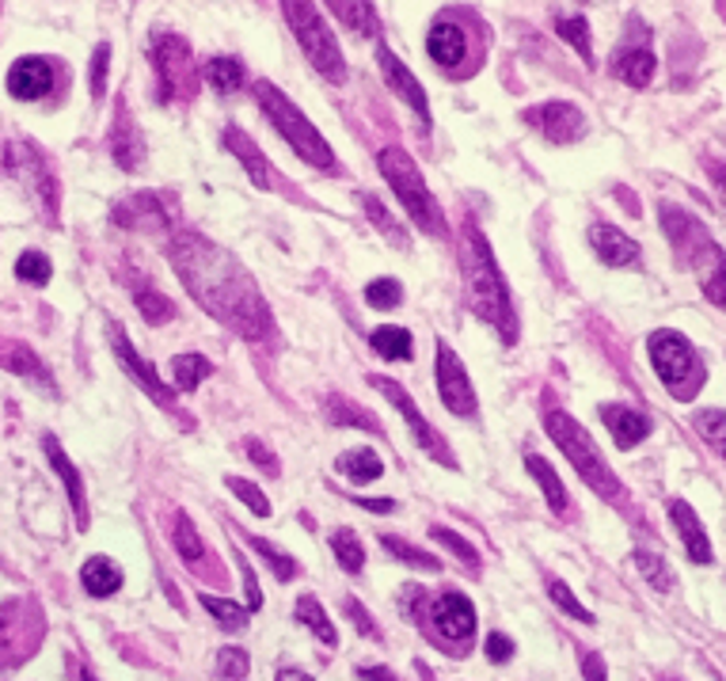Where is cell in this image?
<instances>
[{"label":"cell","mask_w":726,"mask_h":681,"mask_svg":"<svg viewBox=\"0 0 726 681\" xmlns=\"http://www.w3.org/2000/svg\"><path fill=\"white\" fill-rule=\"evenodd\" d=\"M171 263H175L179 279L186 282L194 302L206 313H214L222 324H228L236 336H271V313H266L256 282L248 279V271L225 248L186 232V237H179L171 245Z\"/></svg>","instance_id":"cell-1"},{"label":"cell","mask_w":726,"mask_h":681,"mask_svg":"<svg viewBox=\"0 0 726 681\" xmlns=\"http://www.w3.org/2000/svg\"><path fill=\"white\" fill-rule=\"evenodd\" d=\"M468 297H472V309L484 316L487 324H495L506 343L518 339L510 290H506V279L499 274V263H495L491 248H487V240L479 237L476 229H468Z\"/></svg>","instance_id":"cell-2"},{"label":"cell","mask_w":726,"mask_h":681,"mask_svg":"<svg viewBox=\"0 0 726 681\" xmlns=\"http://www.w3.org/2000/svg\"><path fill=\"white\" fill-rule=\"evenodd\" d=\"M544 423H548V434L556 438L559 450L567 453V461L575 465V473L582 476V480L590 484L598 496L616 499L620 496V480L613 476V468L605 465V457H601V450L593 445V438L586 434L582 427L567 416V411H548Z\"/></svg>","instance_id":"cell-3"},{"label":"cell","mask_w":726,"mask_h":681,"mask_svg":"<svg viewBox=\"0 0 726 681\" xmlns=\"http://www.w3.org/2000/svg\"><path fill=\"white\" fill-rule=\"evenodd\" d=\"M256 100H259V107H263L266 115L274 118L279 134L300 152V157L308 160V164L324 168V172H331V168H336V152L328 149V141L320 137V129L308 123V118L300 115V111L293 107L290 100H285V95L271 84V80H259V84H256Z\"/></svg>","instance_id":"cell-4"},{"label":"cell","mask_w":726,"mask_h":681,"mask_svg":"<svg viewBox=\"0 0 726 681\" xmlns=\"http://www.w3.org/2000/svg\"><path fill=\"white\" fill-rule=\"evenodd\" d=\"M282 8H285V20H290L293 35H297L300 50L313 61V69L320 72V77H328L331 84H342V80H347L342 50H339L336 35L328 31V23L320 20L313 0H282Z\"/></svg>","instance_id":"cell-5"},{"label":"cell","mask_w":726,"mask_h":681,"mask_svg":"<svg viewBox=\"0 0 726 681\" xmlns=\"http://www.w3.org/2000/svg\"><path fill=\"white\" fill-rule=\"evenodd\" d=\"M377 164H381V172H385V180L392 183V191H396V198L404 202V209L411 214V222L419 225V229L442 237L445 217H442V209H438L434 194H430L427 183H422L419 168L411 164V157H407L404 149H385L377 157Z\"/></svg>","instance_id":"cell-6"},{"label":"cell","mask_w":726,"mask_h":681,"mask_svg":"<svg viewBox=\"0 0 726 681\" xmlns=\"http://www.w3.org/2000/svg\"><path fill=\"white\" fill-rule=\"evenodd\" d=\"M38 636H43V613L35 602H8L0 610V670L20 667L27 655H35Z\"/></svg>","instance_id":"cell-7"},{"label":"cell","mask_w":726,"mask_h":681,"mask_svg":"<svg viewBox=\"0 0 726 681\" xmlns=\"http://www.w3.org/2000/svg\"><path fill=\"white\" fill-rule=\"evenodd\" d=\"M152 65H157L160 100H175V95L191 92V46L179 35H157L149 46Z\"/></svg>","instance_id":"cell-8"},{"label":"cell","mask_w":726,"mask_h":681,"mask_svg":"<svg viewBox=\"0 0 726 681\" xmlns=\"http://www.w3.org/2000/svg\"><path fill=\"white\" fill-rule=\"evenodd\" d=\"M647 351L662 385L681 388L684 381L696 377V354H692L689 339L677 336V331H655V336L647 339Z\"/></svg>","instance_id":"cell-9"},{"label":"cell","mask_w":726,"mask_h":681,"mask_svg":"<svg viewBox=\"0 0 726 681\" xmlns=\"http://www.w3.org/2000/svg\"><path fill=\"white\" fill-rule=\"evenodd\" d=\"M525 123L533 129H541L544 137H548L552 145H575L578 137L586 134V118L582 111L575 107V103H541V107L525 111Z\"/></svg>","instance_id":"cell-10"},{"label":"cell","mask_w":726,"mask_h":681,"mask_svg":"<svg viewBox=\"0 0 726 681\" xmlns=\"http://www.w3.org/2000/svg\"><path fill=\"white\" fill-rule=\"evenodd\" d=\"M438 393H442V404L453 416H476V393H472V381L464 373L461 359L442 343L438 347Z\"/></svg>","instance_id":"cell-11"},{"label":"cell","mask_w":726,"mask_h":681,"mask_svg":"<svg viewBox=\"0 0 726 681\" xmlns=\"http://www.w3.org/2000/svg\"><path fill=\"white\" fill-rule=\"evenodd\" d=\"M373 388H381V393H385L388 400L396 404V408H399V416H404V419H407V427H411L415 442H419L422 450L430 453V457H434V461H442V465H453V457H449V445H445L442 438H438L434 431H430V423L419 416V408H415V404H411V396H407L404 388L396 385V381H388V377H373Z\"/></svg>","instance_id":"cell-12"},{"label":"cell","mask_w":726,"mask_h":681,"mask_svg":"<svg viewBox=\"0 0 726 681\" xmlns=\"http://www.w3.org/2000/svg\"><path fill=\"white\" fill-rule=\"evenodd\" d=\"M54 88V65L46 58H20L8 69V95L20 103L43 100Z\"/></svg>","instance_id":"cell-13"},{"label":"cell","mask_w":726,"mask_h":681,"mask_svg":"<svg viewBox=\"0 0 726 681\" xmlns=\"http://www.w3.org/2000/svg\"><path fill=\"white\" fill-rule=\"evenodd\" d=\"M111 347H114V354H118V362H122V370L129 373V377L137 381V385L145 388L149 396H157L160 404H171V388L165 385V381L157 377V370L149 366V362L141 359V354L134 351V343L126 339V331L118 328V324H111Z\"/></svg>","instance_id":"cell-14"},{"label":"cell","mask_w":726,"mask_h":681,"mask_svg":"<svg viewBox=\"0 0 726 681\" xmlns=\"http://www.w3.org/2000/svg\"><path fill=\"white\" fill-rule=\"evenodd\" d=\"M377 61H381V72H385L388 88H396V92L404 95V100L415 107V115H419V118H427V123H430V103H427V92H422V84L411 77V69H407V65L399 61L396 54L388 50V46H381V50H377Z\"/></svg>","instance_id":"cell-15"},{"label":"cell","mask_w":726,"mask_h":681,"mask_svg":"<svg viewBox=\"0 0 726 681\" xmlns=\"http://www.w3.org/2000/svg\"><path fill=\"white\" fill-rule=\"evenodd\" d=\"M434 628L442 632L445 639H468L476 636V610L464 594H445L442 602L434 605Z\"/></svg>","instance_id":"cell-16"},{"label":"cell","mask_w":726,"mask_h":681,"mask_svg":"<svg viewBox=\"0 0 726 681\" xmlns=\"http://www.w3.org/2000/svg\"><path fill=\"white\" fill-rule=\"evenodd\" d=\"M655 54H650L647 38L643 43H632V46H620L613 54V72L624 80L627 88H647L655 80Z\"/></svg>","instance_id":"cell-17"},{"label":"cell","mask_w":726,"mask_h":681,"mask_svg":"<svg viewBox=\"0 0 726 681\" xmlns=\"http://www.w3.org/2000/svg\"><path fill=\"white\" fill-rule=\"evenodd\" d=\"M670 518H673V525H677V533H681V541H684V553H689V559L692 564H712V541H707V533H704V525H700V518H696V510L689 507V502H670Z\"/></svg>","instance_id":"cell-18"},{"label":"cell","mask_w":726,"mask_h":681,"mask_svg":"<svg viewBox=\"0 0 726 681\" xmlns=\"http://www.w3.org/2000/svg\"><path fill=\"white\" fill-rule=\"evenodd\" d=\"M601 419L609 423L620 450H632V445H639L650 434V419L639 416L635 408H624V404H601Z\"/></svg>","instance_id":"cell-19"},{"label":"cell","mask_w":726,"mask_h":681,"mask_svg":"<svg viewBox=\"0 0 726 681\" xmlns=\"http://www.w3.org/2000/svg\"><path fill=\"white\" fill-rule=\"evenodd\" d=\"M590 245L605 266H632L635 259H639V245H635L632 237H624L616 225H593Z\"/></svg>","instance_id":"cell-20"},{"label":"cell","mask_w":726,"mask_h":681,"mask_svg":"<svg viewBox=\"0 0 726 681\" xmlns=\"http://www.w3.org/2000/svg\"><path fill=\"white\" fill-rule=\"evenodd\" d=\"M46 457H50V465H54V473L61 476L65 480V491H69V499H72V510H77V525L80 530H88V499H84V480H80V473L72 468V461L65 457V450L57 445V438H50L46 434Z\"/></svg>","instance_id":"cell-21"},{"label":"cell","mask_w":726,"mask_h":681,"mask_svg":"<svg viewBox=\"0 0 726 681\" xmlns=\"http://www.w3.org/2000/svg\"><path fill=\"white\" fill-rule=\"evenodd\" d=\"M427 50L442 69H456V65L464 61V54H468V43H464V31L456 27V23L438 20L427 35Z\"/></svg>","instance_id":"cell-22"},{"label":"cell","mask_w":726,"mask_h":681,"mask_svg":"<svg viewBox=\"0 0 726 681\" xmlns=\"http://www.w3.org/2000/svg\"><path fill=\"white\" fill-rule=\"evenodd\" d=\"M225 141H228V149L236 152V160H240L243 168H248V175H251V183L256 186H263V191H271L274 186V172H271V164H266V157L263 152L256 149V141H251L248 134H240V129H225Z\"/></svg>","instance_id":"cell-23"},{"label":"cell","mask_w":726,"mask_h":681,"mask_svg":"<svg viewBox=\"0 0 726 681\" xmlns=\"http://www.w3.org/2000/svg\"><path fill=\"white\" fill-rule=\"evenodd\" d=\"M0 362H4V366L12 370V373H20V377L35 381V385L43 388L46 396H54V377H50V370H46V366H43V359H38V354H31L23 343L4 347V354H0Z\"/></svg>","instance_id":"cell-24"},{"label":"cell","mask_w":726,"mask_h":681,"mask_svg":"<svg viewBox=\"0 0 726 681\" xmlns=\"http://www.w3.org/2000/svg\"><path fill=\"white\" fill-rule=\"evenodd\" d=\"M114 160H118L126 172L141 168V160H145V141H141V134H137V126L129 123L126 111H118V126H114Z\"/></svg>","instance_id":"cell-25"},{"label":"cell","mask_w":726,"mask_h":681,"mask_svg":"<svg viewBox=\"0 0 726 681\" xmlns=\"http://www.w3.org/2000/svg\"><path fill=\"white\" fill-rule=\"evenodd\" d=\"M80 579H84V590L92 598H111L122 590V571L111 564L107 556H92L84 564V571H80Z\"/></svg>","instance_id":"cell-26"},{"label":"cell","mask_w":726,"mask_h":681,"mask_svg":"<svg viewBox=\"0 0 726 681\" xmlns=\"http://www.w3.org/2000/svg\"><path fill=\"white\" fill-rule=\"evenodd\" d=\"M525 465H529V473L536 476V484H541V491H544V499H548V507L556 510V514H567V507H570V502H567V488L559 484L556 468H552L544 457H536V453H529Z\"/></svg>","instance_id":"cell-27"},{"label":"cell","mask_w":726,"mask_h":681,"mask_svg":"<svg viewBox=\"0 0 726 681\" xmlns=\"http://www.w3.org/2000/svg\"><path fill=\"white\" fill-rule=\"evenodd\" d=\"M339 473H347L354 484H370V480H381L385 465H381V457L373 450H350L339 457Z\"/></svg>","instance_id":"cell-28"},{"label":"cell","mask_w":726,"mask_h":681,"mask_svg":"<svg viewBox=\"0 0 726 681\" xmlns=\"http://www.w3.org/2000/svg\"><path fill=\"white\" fill-rule=\"evenodd\" d=\"M331 8L339 12V20L347 27H354L358 35H377V15H373L370 0H331Z\"/></svg>","instance_id":"cell-29"},{"label":"cell","mask_w":726,"mask_h":681,"mask_svg":"<svg viewBox=\"0 0 726 681\" xmlns=\"http://www.w3.org/2000/svg\"><path fill=\"white\" fill-rule=\"evenodd\" d=\"M370 343H373V351H377L381 359H388V362L411 359V336H407L404 328H377L370 336Z\"/></svg>","instance_id":"cell-30"},{"label":"cell","mask_w":726,"mask_h":681,"mask_svg":"<svg viewBox=\"0 0 726 681\" xmlns=\"http://www.w3.org/2000/svg\"><path fill=\"white\" fill-rule=\"evenodd\" d=\"M297 621L308 624V628H313L316 636H320V644H328V647L339 644L336 624L328 621V613H324V605L316 602V598H300V602H297Z\"/></svg>","instance_id":"cell-31"},{"label":"cell","mask_w":726,"mask_h":681,"mask_svg":"<svg viewBox=\"0 0 726 681\" xmlns=\"http://www.w3.org/2000/svg\"><path fill=\"white\" fill-rule=\"evenodd\" d=\"M206 80L214 84V92L232 95L243 84V65L232 58H209L206 61Z\"/></svg>","instance_id":"cell-32"},{"label":"cell","mask_w":726,"mask_h":681,"mask_svg":"<svg viewBox=\"0 0 726 681\" xmlns=\"http://www.w3.org/2000/svg\"><path fill=\"white\" fill-rule=\"evenodd\" d=\"M331 548H336V559L347 567L350 575H358L365 567V548L362 541L354 537V530H336L331 533Z\"/></svg>","instance_id":"cell-33"},{"label":"cell","mask_w":726,"mask_h":681,"mask_svg":"<svg viewBox=\"0 0 726 681\" xmlns=\"http://www.w3.org/2000/svg\"><path fill=\"white\" fill-rule=\"evenodd\" d=\"M559 38H567L570 46H575L578 54H582L586 65H593V46H590V23L582 20V15H563L556 23Z\"/></svg>","instance_id":"cell-34"},{"label":"cell","mask_w":726,"mask_h":681,"mask_svg":"<svg viewBox=\"0 0 726 681\" xmlns=\"http://www.w3.org/2000/svg\"><path fill=\"white\" fill-rule=\"evenodd\" d=\"M209 373H214V366H209V359H202V354H183V359H175V385L183 388V393H194Z\"/></svg>","instance_id":"cell-35"},{"label":"cell","mask_w":726,"mask_h":681,"mask_svg":"<svg viewBox=\"0 0 726 681\" xmlns=\"http://www.w3.org/2000/svg\"><path fill=\"white\" fill-rule=\"evenodd\" d=\"M381 545H385L396 559H407L411 567H419V571H442V559L430 556V553H422V548H415V545H407V541L388 537V533H385V537H381Z\"/></svg>","instance_id":"cell-36"},{"label":"cell","mask_w":726,"mask_h":681,"mask_svg":"<svg viewBox=\"0 0 726 681\" xmlns=\"http://www.w3.org/2000/svg\"><path fill=\"white\" fill-rule=\"evenodd\" d=\"M692 427L707 438V445H715L719 457H726V411H715V408L712 411H696Z\"/></svg>","instance_id":"cell-37"},{"label":"cell","mask_w":726,"mask_h":681,"mask_svg":"<svg viewBox=\"0 0 726 681\" xmlns=\"http://www.w3.org/2000/svg\"><path fill=\"white\" fill-rule=\"evenodd\" d=\"M635 567H639L643 579H647L655 590H670L673 571H670V564H666L662 556H655V553H647V548H639V553H635Z\"/></svg>","instance_id":"cell-38"},{"label":"cell","mask_w":726,"mask_h":681,"mask_svg":"<svg viewBox=\"0 0 726 681\" xmlns=\"http://www.w3.org/2000/svg\"><path fill=\"white\" fill-rule=\"evenodd\" d=\"M15 274H20L23 282H31V286H46L54 274L50 259L43 256V251H23L20 259H15Z\"/></svg>","instance_id":"cell-39"},{"label":"cell","mask_w":726,"mask_h":681,"mask_svg":"<svg viewBox=\"0 0 726 681\" xmlns=\"http://www.w3.org/2000/svg\"><path fill=\"white\" fill-rule=\"evenodd\" d=\"M324 411H328V419L336 427H362V431H381L377 419L365 416V411H358V408H350V404L339 400V396H336V400H328V408H324Z\"/></svg>","instance_id":"cell-40"},{"label":"cell","mask_w":726,"mask_h":681,"mask_svg":"<svg viewBox=\"0 0 726 681\" xmlns=\"http://www.w3.org/2000/svg\"><path fill=\"white\" fill-rule=\"evenodd\" d=\"M171 537H175V548H179V556L183 559H191V564H198L202 559V541H198V533H194V525H191V518H179L175 525H171Z\"/></svg>","instance_id":"cell-41"},{"label":"cell","mask_w":726,"mask_h":681,"mask_svg":"<svg viewBox=\"0 0 726 681\" xmlns=\"http://www.w3.org/2000/svg\"><path fill=\"white\" fill-rule=\"evenodd\" d=\"M202 605L209 610V617L214 621H222L228 632H236L240 628L243 621H248V613L240 610V605H232V602H225V598H214V594H202Z\"/></svg>","instance_id":"cell-42"},{"label":"cell","mask_w":726,"mask_h":681,"mask_svg":"<svg viewBox=\"0 0 726 681\" xmlns=\"http://www.w3.org/2000/svg\"><path fill=\"white\" fill-rule=\"evenodd\" d=\"M225 484H228V488H232V496H236V499H240V502H248V507H251V514H256V518H266V514H271V502H266V496L256 488V484L240 480V476H228Z\"/></svg>","instance_id":"cell-43"},{"label":"cell","mask_w":726,"mask_h":681,"mask_svg":"<svg viewBox=\"0 0 726 681\" xmlns=\"http://www.w3.org/2000/svg\"><path fill=\"white\" fill-rule=\"evenodd\" d=\"M399 297H404V290H399V282H392V279H377L365 286V302H370L373 309H396Z\"/></svg>","instance_id":"cell-44"},{"label":"cell","mask_w":726,"mask_h":681,"mask_svg":"<svg viewBox=\"0 0 726 681\" xmlns=\"http://www.w3.org/2000/svg\"><path fill=\"white\" fill-rule=\"evenodd\" d=\"M548 598L559 605L563 613H567V617H578V621H586V624L593 621V613H590V610H582V602H578V598L570 594V590H567V582L552 579V582H548Z\"/></svg>","instance_id":"cell-45"},{"label":"cell","mask_w":726,"mask_h":681,"mask_svg":"<svg viewBox=\"0 0 726 681\" xmlns=\"http://www.w3.org/2000/svg\"><path fill=\"white\" fill-rule=\"evenodd\" d=\"M248 545L256 548V553L263 556L266 564L274 567V571H279V579H282V582H290L293 575H297V564H293L290 556H282V553H279V548H274V545H266V541H259V537H248Z\"/></svg>","instance_id":"cell-46"},{"label":"cell","mask_w":726,"mask_h":681,"mask_svg":"<svg viewBox=\"0 0 726 681\" xmlns=\"http://www.w3.org/2000/svg\"><path fill=\"white\" fill-rule=\"evenodd\" d=\"M137 309H141V316L149 324H168L171 316H175V305L160 294H137Z\"/></svg>","instance_id":"cell-47"},{"label":"cell","mask_w":726,"mask_h":681,"mask_svg":"<svg viewBox=\"0 0 726 681\" xmlns=\"http://www.w3.org/2000/svg\"><path fill=\"white\" fill-rule=\"evenodd\" d=\"M217 678H248V655L240 647H222L217 651Z\"/></svg>","instance_id":"cell-48"},{"label":"cell","mask_w":726,"mask_h":681,"mask_svg":"<svg viewBox=\"0 0 726 681\" xmlns=\"http://www.w3.org/2000/svg\"><path fill=\"white\" fill-rule=\"evenodd\" d=\"M107 65H111V46L100 43L92 54V69H88V88H92V95H103V88H107Z\"/></svg>","instance_id":"cell-49"},{"label":"cell","mask_w":726,"mask_h":681,"mask_svg":"<svg viewBox=\"0 0 726 681\" xmlns=\"http://www.w3.org/2000/svg\"><path fill=\"white\" fill-rule=\"evenodd\" d=\"M434 541H442V545L453 548V553L461 556L468 567H479V553L468 545V541H461V537H456V533H449V530H434Z\"/></svg>","instance_id":"cell-50"},{"label":"cell","mask_w":726,"mask_h":681,"mask_svg":"<svg viewBox=\"0 0 726 681\" xmlns=\"http://www.w3.org/2000/svg\"><path fill=\"white\" fill-rule=\"evenodd\" d=\"M365 209H370V217L381 225V229L388 232L392 240H396V245H407V237H404V232H399V225H392V222H388V217H385V206H381V202L373 198V194H365Z\"/></svg>","instance_id":"cell-51"},{"label":"cell","mask_w":726,"mask_h":681,"mask_svg":"<svg viewBox=\"0 0 726 681\" xmlns=\"http://www.w3.org/2000/svg\"><path fill=\"white\" fill-rule=\"evenodd\" d=\"M510 655H513V639L502 636V632H491V636H487V659L510 662Z\"/></svg>","instance_id":"cell-52"},{"label":"cell","mask_w":726,"mask_h":681,"mask_svg":"<svg viewBox=\"0 0 726 681\" xmlns=\"http://www.w3.org/2000/svg\"><path fill=\"white\" fill-rule=\"evenodd\" d=\"M347 613H350V621L358 624V632H365V636H370V639H381L377 624L370 621V613H362V605H358L354 598H350V602H347Z\"/></svg>","instance_id":"cell-53"},{"label":"cell","mask_w":726,"mask_h":681,"mask_svg":"<svg viewBox=\"0 0 726 681\" xmlns=\"http://www.w3.org/2000/svg\"><path fill=\"white\" fill-rule=\"evenodd\" d=\"M243 450L251 453V461H256V465L263 468V473H279V461H274L271 453H266L263 445L256 442V438H248V442H243Z\"/></svg>","instance_id":"cell-54"},{"label":"cell","mask_w":726,"mask_h":681,"mask_svg":"<svg viewBox=\"0 0 726 681\" xmlns=\"http://www.w3.org/2000/svg\"><path fill=\"white\" fill-rule=\"evenodd\" d=\"M240 564V575H243V587H248V610H259V602H263V594H259V582H256V575H251V567H248V559H236Z\"/></svg>","instance_id":"cell-55"},{"label":"cell","mask_w":726,"mask_h":681,"mask_svg":"<svg viewBox=\"0 0 726 681\" xmlns=\"http://www.w3.org/2000/svg\"><path fill=\"white\" fill-rule=\"evenodd\" d=\"M354 502L365 510H373V514H388V510H396V502L392 499H354Z\"/></svg>","instance_id":"cell-56"},{"label":"cell","mask_w":726,"mask_h":681,"mask_svg":"<svg viewBox=\"0 0 726 681\" xmlns=\"http://www.w3.org/2000/svg\"><path fill=\"white\" fill-rule=\"evenodd\" d=\"M712 180H715V191H719V198L726 206V164H712Z\"/></svg>","instance_id":"cell-57"},{"label":"cell","mask_w":726,"mask_h":681,"mask_svg":"<svg viewBox=\"0 0 726 681\" xmlns=\"http://www.w3.org/2000/svg\"><path fill=\"white\" fill-rule=\"evenodd\" d=\"M586 678H593V681L605 678V670H601V659H598V655H590V659H586Z\"/></svg>","instance_id":"cell-58"},{"label":"cell","mask_w":726,"mask_h":681,"mask_svg":"<svg viewBox=\"0 0 726 681\" xmlns=\"http://www.w3.org/2000/svg\"><path fill=\"white\" fill-rule=\"evenodd\" d=\"M590 4H605V0H590Z\"/></svg>","instance_id":"cell-59"}]
</instances>
